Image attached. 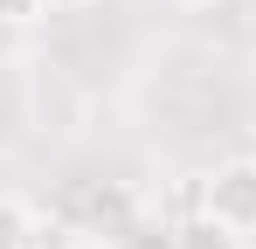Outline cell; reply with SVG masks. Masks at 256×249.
Segmentation results:
<instances>
[{"label":"cell","mask_w":256,"mask_h":249,"mask_svg":"<svg viewBox=\"0 0 256 249\" xmlns=\"http://www.w3.org/2000/svg\"><path fill=\"white\" fill-rule=\"evenodd\" d=\"M194 201L208 208L214 222H228V228H242V236H256V160L250 152H236V160H222L194 187Z\"/></svg>","instance_id":"obj_1"},{"label":"cell","mask_w":256,"mask_h":249,"mask_svg":"<svg viewBox=\"0 0 256 249\" xmlns=\"http://www.w3.org/2000/svg\"><path fill=\"white\" fill-rule=\"evenodd\" d=\"M173 249H250V236H242V228H228V222H214L208 208L194 201L180 222H173Z\"/></svg>","instance_id":"obj_2"},{"label":"cell","mask_w":256,"mask_h":249,"mask_svg":"<svg viewBox=\"0 0 256 249\" xmlns=\"http://www.w3.org/2000/svg\"><path fill=\"white\" fill-rule=\"evenodd\" d=\"M104 249H173V222H152V214H125L118 228H104Z\"/></svg>","instance_id":"obj_3"},{"label":"cell","mask_w":256,"mask_h":249,"mask_svg":"<svg viewBox=\"0 0 256 249\" xmlns=\"http://www.w3.org/2000/svg\"><path fill=\"white\" fill-rule=\"evenodd\" d=\"M28 228H35V208L0 194V249H28Z\"/></svg>","instance_id":"obj_4"},{"label":"cell","mask_w":256,"mask_h":249,"mask_svg":"<svg viewBox=\"0 0 256 249\" xmlns=\"http://www.w3.org/2000/svg\"><path fill=\"white\" fill-rule=\"evenodd\" d=\"M28 249H70V222H56V214H35V228H28Z\"/></svg>","instance_id":"obj_5"},{"label":"cell","mask_w":256,"mask_h":249,"mask_svg":"<svg viewBox=\"0 0 256 249\" xmlns=\"http://www.w3.org/2000/svg\"><path fill=\"white\" fill-rule=\"evenodd\" d=\"M48 0H0V21H7V28H14V21H35V14H42Z\"/></svg>","instance_id":"obj_6"},{"label":"cell","mask_w":256,"mask_h":249,"mask_svg":"<svg viewBox=\"0 0 256 249\" xmlns=\"http://www.w3.org/2000/svg\"><path fill=\"white\" fill-rule=\"evenodd\" d=\"M250 42H256V0H250Z\"/></svg>","instance_id":"obj_7"},{"label":"cell","mask_w":256,"mask_h":249,"mask_svg":"<svg viewBox=\"0 0 256 249\" xmlns=\"http://www.w3.org/2000/svg\"><path fill=\"white\" fill-rule=\"evenodd\" d=\"M180 7H214V0H180Z\"/></svg>","instance_id":"obj_8"},{"label":"cell","mask_w":256,"mask_h":249,"mask_svg":"<svg viewBox=\"0 0 256 249\" xmlns=\"http://www.w3.org/2000/svg\"><path fill=\"white\" fill-rule=\"evenodd\" d=\"M250 160H256V138H250Z\"/></svg>","instance_id":"obj_9"}]
</instances>
